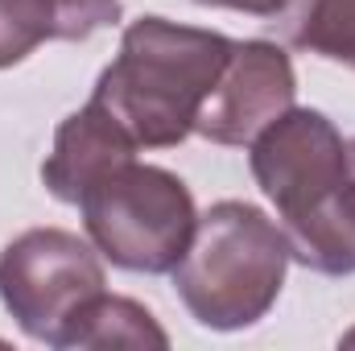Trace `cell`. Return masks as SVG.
Here are the masks:
<instances>
[{"mask_svg": "<svg viewBox=\"0 0 355 351\" xmlns=\"http://www.w3.org/2000/svg\"><path fill=\"white\" fill-rule=\"evenodd\" d=\"M347 166H352V178H355V141L347 145Z\"/></svg>", "mask_w": 355, "mask_h": 351, "instance_id": "cell-13", "label": "cell"}, {"mask_svg": "<svg viewBox=\"0 0 355 351\" xmlns=\"http://www.w3.org/2000/svg\"><path fill=\"white\" fill-rule=\"evenodd\" d=\"M339 343H343V348H355V331H347V335H343Z\"/></svg>", "mask_w": 355, "mask_h": 351, "instance_id": "cell-14", "label": "cell"}, {"mask_svg": "<svg viewBox=\"0 0 355 351\" xmlns=\"http://www.w3.org/2000/svg\"><path fill=\"white\" fill-rule=\"evenodd\" d=\"M289 244V261L322 277L355 273V178L318 194L302 211L277 219Z\"/></svg>", "mask_w": 355, "mask_h": 351, "instance_id": "cell-9", "label": "cell"}, {"mask_svg": "<svg viewBox=\"0 0 355 351\" xmlns=\"http://www.w3.org/2000/svg\"><path fill=\"white\" fill-rule=\"evenodd\" d=\"M120 21V0H0V71L46 42H87Z\"/></svg>", "mask_w": 355, "mask_h": 351, "instance_id": "cell-8", "label": "cell"}, {"mask_svg": "<svg viewBox=\"0 0 355 351\" xmlns=\"http://www.w3.org/2000/svg\"><path fill=\"white\" fill-rule=\"evenodd\" d=\"M297 99L293 58L265 37L232 42L227 67L219 71L211 95L202 99L194 116V132L211 145H252V137L268 128L281 112H289Z\"/></svg>", "mask_w": 355, "mask_h": 351, "instance_id": "cell-6", "label": "cell"}, {"mask_svg": "<svg viewBox=\"0 0 355 351\" xmlns=\"http://www.w3.org/2000/svg\"><path fill=\"white\" fill-rule=\"evenodd\" d=\"M202 8H232V12H248V17H281L289 8V0H194Z\"/></svg>", "mask_w": 355, "mask_h": 351, "instance_id": "cell-12", "label": "cell"}, {"mask_svg": "<svg viewBox=\"0 0 355 351\" xmlns=\"http://www.w3.org/2000/svg\"><path fill=\"white\" fill-rule=\"evenodd\" d=\"M62 348H170V335L141 302L103 289L79 310Z\"/></svg>", "mask_w": 355, "mask_h": 351, "instance_id": "cell-10", "label": "cell"}, {"mask_svg": "<svg viewBox=\"0 0 355 351\" xmlns=\"http://www.w3.org/2000/svg\"><path fill=\"white\" fill-rule=\"evenodd\" d=\"M103 285V257L67 228H29L0 252V306L46 348H62V335Z\"/></svg>", "mask_w": 355, "mask_h": 351, "instance_id": "cell-4", "label": "cell"}, {"mask_svg": "<svg viewBox=\"0 0 355 351\" xmlns=\"http://www.w3.org/2000/svg\"><path fill=\"white\" fill-rule=\"evenodd\" d=\"M79 215L103 261L145 277L174 273L198 228L190 186L174 170L137 157L99 178L79 198Z\"/></svg>", "mask_w": 355, "mask_h": 351, "instance_id": "cell-3", "label": "cell"}, {"mask_svg": "<svg viewBox=\"0 0 355 351\" xmlns=\"http://www.w3.org/2000/svg\"><path fill=\"white\" fill-rule=\"evenodd\" d=\"M248 166L261 194L277 207V219L302 211L306 203L352 178L347 141L335 128V120L322 116L318 108L297 103L252 137Z\"/></svg>", "mask_w": 355, "mask_h": 351, "instance_id": "cell-5", "label": "cell"}, {"mask_svg": "<svg viewBox=\"0 0 355 351\" xmlns=\"http://www.w3.org/2000/svg\"><path fill=\"white\" fill-rule=\"evenodd\" d=\"M232 37L166 17H141L120 33V54L99 71L91 99L103 103L137 149H174L227 67Z\"/></svg>", "mask_w": 355, "mask_h": 351, "instance_id": "cell-1", "label": "cell"}, {"mask_svg": "<svg viewBox=\"0 0 355 351\" xmlns=\"http://www.w3.org/2000/svg\"><path fill=\"white\" fill-rule=\"evenodd\" d=\"M289 244L277 219L244 198L211 203L198 215L186 257L174 264V289L207 331L257 327L281 298Z\"/></svg>", "mask_w": 355, "mask_h": 351, "instance_id": "cell-2", "label": "cell"}, {"mask_svg": "<svg viewBox=\"0 0 355 351\" xmlns=\"http://www.w3.org/2000/svg\"><path fill=\"white\" fill-rule=\"evenodd\" d=\"M285 42L355 71V0H289Z\"/></svg>", "mask_w": 355, "mask_h": 351, "instance_id": "cell-11", "label": "cell"}, {"mask_svg": "<svg viewBox=\"0 0 355 351\" xmlns=\"http://www.w3.org/2000/svg\"><path fill=\"white\" fill-rule=\"evenodd\" d=\"M132 157H137V141L124 132V124L103 103L87 99L54 128V149L42 162V182L58 203L79 207V198L99 178Z\"/></svg>", "mask_w": 355, "mask_h": 351, "instance_id": "cell-7", "label": "cell"}]
</instances>
